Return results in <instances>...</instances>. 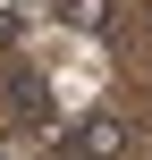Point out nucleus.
Wrapping results in <instances>:
<instances>
[{"label":"nucleus","mask_w":152,"mask_h":160,"mask_svg":"<svg viewBox=\"0 0 152 160\" xmlns=\"http://www.w3.org/2000/svg\"><path fill=\"white\" fill-rule=\"evenodd\" d=\"M59 160H127V118H110V110H93L68 143H59Z\"/></svg>","instance_id":"1"},{"label":"nucleus","mask_w":152,"mask_h":160,"mask_svg":"<svg viewBox=\"0 0 152 160\" xmlns=\"http://www.w3.org/2000/svg\"><path fill=\"white\" fill-rule=\"evenodd\" d=\"M8 110L42 127V118H51V84H42V76H25V68H8Z\"/></svg>","instance_id":"2"},{"label":"nucleus","mask_w":152,"mask_h":160,"mask_svg":"<svg viewBox=\"0 0 152 160\" xmlns=\"http://www.w3.org/2000/svg\"><path fill=\"white\" fill-rule=\"evenodd\" d=\"M59 25L68 34H110L118 25V0H59Z\"/></svg>","instance_id":"3"},{"label":"nucleus","mask_w":152,"mask_h":160,"mask_svg":"<svg viewBox=\"0 0 152 160\" xmlns=\"http://www.w3.org/2000/svg\"><path fill=\"white\" fill-rule=\"evenodd\" d=\"M17 34H25V17H0V51H8V42H17Z\"/></svg>","instance_id":"4"}]
</instances>
